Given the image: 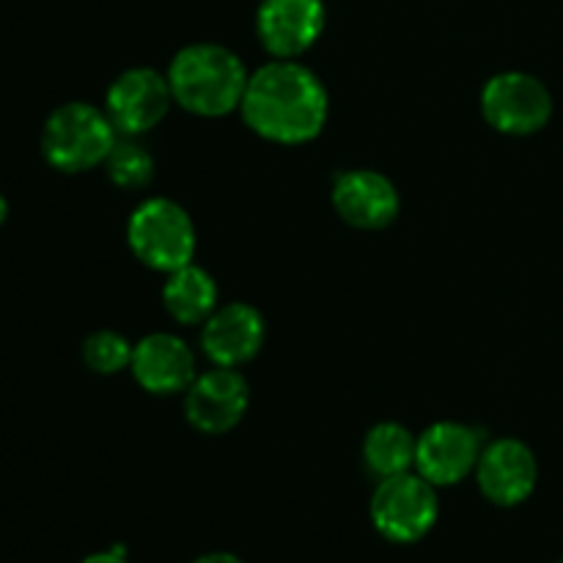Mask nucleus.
I'll return each mask as SVG.
<instances>
[{
    "label": "nucleus",
    "instance_id": "4be33fe9",
    "mask_svg": "<svg viewBox=\"0 0 563 563\" xmlns=\"http://www.w3.org/2000/svg\"><path fill=\"white\" fill-rule=\"evenodd\" d=\"M559 563H563V559H561V561H559Z\"/></svg>",
    "mask_w": 563,
    "mask_h": 563
},
{
    "label": "nucleus",
    "instance_id": "4468645a",
    "mask_svg": "<svg viewBox=\"0 0 563 563\" xmlns=\"http://www.w3.org/2000/svg\"><path fill=\"white\" fill-rule=\"evenodd\" d=\"M130 372L143 390L154 396L185 394L196 374V355L174 333L143 335L132 350Z\"/></svg>",
    "mask_w": 563,
    "mask_h": 563
},
{
    "label": "nucleus",
    "instance_id": "a211bd4d",
    "mask_svg": "<svg viewBox=\"0 0 563 563\" xmlns=\"http://www.w3.org/2000/svg\"><path fill=\"white\" fill-rule=\"evenodd\" d=\"M132 350H135V344H130L115 330H97L82 344V361L97 374H119L130 368Z\"/></svg>",
    "mask_w": 563,
    "mask_h": 563
},
{
    "label": "nucleus",
    "instance_id": "412c9836",
    "mask_svg": "<svg viewBox=\"0 0 563 563\" xmlns=\"http://www.w3.org/2000/svg\"><path fill=\"white\" fill-rule=\"evenodd\" d=\"M5 218H9V201H5V198L0 196V225L5 223Z\"/></svg>",
    "mask_w": 563,
    "mask_h": 563
},
{
    "label": "nucleus",
    "instance_id": "f257e3e1",
    "mask_svg": "<svg viewBox=\"0 0 563 563\" xmlns=\"http://www.w3.org/2000/svg\"><path fill=\"white\" fill-rule=\"evenodd\" d=\"M242 119L258 137L300 146L322 135L330 97L317 71L297 58H273L247 77Z\"/></svg>",
    "mask_w": 563,
    "mask_h": 563
},
{
    "label": "nucleus",
    "instance_id": "0eeeda50",
    "mask_svg": "<svg viewBox=\"0 0 563 563\" xmlns=\"http://www.w3.org/2000/svg\"><path fill=\"white\" fill-rule=\"evenodd\" d=\"M174 104L168 75L148 66H132L110 82L104 93V113L110 115L119 135L141 137L168 115Z\"/></svg>",
    "mask_w": 563,
    "mask_h": 563
},
{
    "label": "nucleus",
    "instance_id": "2eb2a0df",
    "mask_svg": "<svg viewBox=\"0 0 563 563\" xmlns=\"http://www.w3.org/2000/svg\"><path fill=\"white\" fill-rule=\"evenodd\" d=\"M163 306L174 322L187 328L203 324L218 311V284L207 269L190 262L168 273L163 286Z\"/></svg>",
    "mask_w": 563,
    "mask_h": 563
},
{
    "label": "nucleus",
    "instance_id": "9d476101",
    "mask_svg": "<svg viewBox=\"0 0 563 563\" xmlns=\"http://www.w3.org/2000/svg\"><path fill=\"white\" fill-rule=\"evenodd\" d=\"M476 482L484 498L500 509L526 504L539 484V462L531 445L500 438L484 445L476 465Z\"/></svg>",
    "mask_w": 563,
    "mask_h": 563
},
{
    "label": "nucleus",
    "instance_id": "39448f33",
    "mask_svg": "<svg viewBox=\"0 0 563 563\" xmlns=\"http://www.w3.org/2000/svg\"><path fill=\"white\" fill-rule=\"evenodd\" d=\"M440 517L438 487L421 473L379 478L372 495V522L394 544H416L432 533Z\"/></svg>",
    "mask_w": 563,
    "mask_h": 563
},
{
    "label": "nucleus",
    "instance_id": "6e6552de",
    "mask_svg": "<svg viewBox=\"0 0 563 563\" xmlns=\"http://www.w3.org/2000/svg\"><path fill=\"white\" fill-rule=\"evenodd\" d=\"M484 438L460 421H438L418 438L416 473L434 487H454L476 473Z\"/></svg>",
    "mask_w": 563,
    "mask_h": 563
},
{
    "label": "nucleus",
    "instance_id": "aec40b11",
    "mask_svg": "<svg viewBox=\"0 0 563 563\" xmlns=\"http://www.w3.org/2000/svg\"><path fill=\"white\" fill-rule=\"evenodd\" d=\"M192 563H245L240 559V555L234 553H207L201 555V559H196Z\"/></svg>",
    "mask_w": 563,
    "mask_h": 563
},
{
    "label": "nucleus",
    "instance_id": "7ed1b4c3",
    "mask_svg": "<svg viewBox=\"0 0 563 563\" xmlns=\"http://www.w3.org/2000/svg\"><path fill=\"white\" fill-rule=\"evenodd\" d=\"M119 130L110 115L88 102L58 104L42 126V154L60 174H82L104 165Z\"/></svg>",
    "mask_w": 563,
    "mask_h": 563
},
{
    "label": "nucleus",
    "instance_id": "dca6fc26",
    "mask_svg": "<svg viewBox=\"0 0 563 563\" xmlns=\"http://www.w3.org/2000/svg\"><path fill=\"white\" fill-rule=\"evenodd\" d=\"M418 438L396 421H383L368 429L363 440V462L377 478L399 476L416 467Z\"/></svg>",
    "mask_w": 563,
    "mask_h": 563
},
{
    "label": "nucleus",
    "instance_id": "f03ea898",
    "mask_svg": "<svg viewBox=\"0 0 563 563\" xmlns=\"http://www.w3.org/2000/svg\"><path fill=\"white\" fill-rule=\"evenodd\" d=\"M247 77L240 55L223 44L196 42L181 47L168 66L174 102L203 119H220L240 110Z\"/></svg>",
    "mask_w": 563,
    "mask_h": 563
},
{
    "label": "nucleus",
    "instance_id": "6ab92c4d",
    "mask_svg": "<svg viewBox=\"0 0 563 563\" xmlns=\"http://www.w3.org/2000/svg\"><path fill=\"white\" fill-rule=\"evenodd\" d=\"M80 563H126L124 548L104 550V553H91V555H86Z\"/></svg>",
    "mask_w": 563,
    "mask_h": 563
},
{
    "label": "nucleus",
    "instance_id": "9b49d317",
    "mask_svg": "<svg viewBox=\"0 0 563 563\" xmlns=\"http://www.w3.org/2000/svg\"><path fill=\"white\" fill-rule=\"evenodd\" d=\"M328 11L324 0H262L256 33L273 58H300L322 36Z\"/></svg>",
    "mask_w": 563,
    "mask_h": 563
},
{
    "label": "nucleus",
    "instance_id": "f8f14e48",
    "mask_svg": "<svg viewBox=\"0 0 563 563\" xmlns=\"http://www.w3.org/2000/svg\"><path fill=\"white\" fill-rule=\"evenodd\" d=\"M333 209L344 223L361 231L388 229L399 218L401 198L394 181L379 170L355 168L333 179Z\"/></svg>",
    "mask_w": 563,
    "mask_h": 563
},
{
    "label": "nucleus",
    "instance_id": "20e7f679",
    "mask_svg": "<svg viewBox=\"0 0 563 563\" xmlns=\"http://www.w3.org/2000/svg\"><path fill=\"white\" fill-rule=\"evenodd\" d=\"M126 242L135 258L157 273H174L196 256V225L187 209L170 198H146L126 223Z\"/></svg>",
    "mask_w": 563,
    "mask_h": 563
},
{
    "label": "nucleus",
    "instance_id": "1a4fd4ad",
    "mask_svg": "<svg viewBox=\"0 0 563 563\" xmlns=\"http://www.w3.org/2000/svg\"><path fill=\"white\" fill-rule=\"evenodd\" d=\"M251 405L247 379L236 368L214 366L198 374L185 390V416L203 434H225L245 418Z\"/></svg>",
    "mask_w": 563,
    "mask_h": 563
},
{
    "label": "nucleus",
    "instance_id": "ddd939ff",
    "mask_svg": "<svg viewBox=\"0 0 563 563\" xmlns=\"http://www.w3.org/2000/svg\"><path fill=\"white\" fill-rule=\"evenodd\" d=\"M267 339V324L258 308L247 302H229L201 324V346L214 366L236 368L253 361Z\"/></svg>",
    "mask_w": 563,
    "mask_h": 563
},
{
    "label": "nucleus",
    "instance_id": "f3484780",
    "mask_svg": "<svg viewBox=\"0 0 563 563\" xmlns=\"http://www.w3.org/2000/svg\"><path fill=\"white\" fill-rule=\"evenodd\" d=\"M104 170L121 190H143L154 179V157L137 137L119 135L104 159Z\"/></svg>",
    "mask_w": 563,
    "mask_h": 563
},
{
    "label": "nucleus",
    "instance_id": "423d86ee",
    "mask_svg": "<svg viewBox=\"0 0 563 563\" xmlns=\"http://www.w3.org/2000/svg\"><path fill=\"white\" fill-rule=\"evenodd\" d=\"M482 113L487 124L504 135H537L553 119V93L537 75L500 71L484 86Z\"/></svg>",
    "mask_w": 563,
    "mask_h": 563
}]
</instances>
